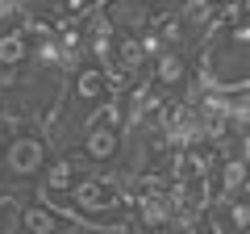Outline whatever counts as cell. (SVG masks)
Listing matches in <instances>:
<instances>
[{
    "mask_svg": "<svg viewBox=\"0 0 250 234\" xmlns=\"http://www.w3.org/2000/svg\"><path fill=\"white\" fill-rule=\"evenodd\" d=\"M71 201H75L80 213L100 217V213H117L125 197L117 192V184H108V180H80V184H71Z\"/></svg>",
    "mask_w": 250,
    "mask_h": 234,
    "instance_id": "obj_1",
    "label": "cell"
},
{
    "mask_svg": "<svg viewBox=\"0 0 250 234\" xmlns=\"http://www.w3.org/2000/svg\"><path fill=\"white\" fill-rule=\"evenodd\" d=\"M4 167L13 171V176H34V171L46 167V142L34 134H21L13 138V146L4 151Z\"/></svg>",
    "mask_w": 250,
    "mask_h": 234,
    "instance_id": "obj_2",
    "label": "cell"
},
{
    "mask_svg": "<svg viewBox=\"0 0 250 234\" xmlns=\"http://www.w3.org/2000/svg\"><path fill=\"white\" fill-rule=\"evenodd\" d=\"M17 234H62V213L50 205H25L17 213Z\"/></svg>",
    "mask_w": 250,
    "mask_h": 234,
    "instance_id": "obj_3",
    "label": "cell"
},
{
    "mask_svg": "<svg viewBox=\"0 0 250 234\" xmlns=\"http://www.w3.org/2000/svg\"><path fill=\"white\" fill-rule=\"evenodd\" d=\"M138 222L146 230H163L171 222V197L167 192H142L138 197Z\"/></svg>",
    "mask_w": 250,
    "mask_h": 234,
    "instance_id": "obj_4",
    "label": "cell"
},
{
    "mask_svg": "<svg viewBox=\"0 0 250 234\" xmlns=\"http://www.w3.org/2000/svg\"><path fill=\"white\" fill-rule=\"evenodd\" d=\"M217 180H221V197L233 201L242 188H250V167L238 159V155H233V159H221L217 163Z\"/></svg>",
    "mask_w": 250,
    "mask_h": 234,
    "instance_id": "obj_5",
    "label": "cell"
},
{
    "mask_svg": "<svg viewBox=\"0 0 250 234\" xmlns=\"http://www.w3.org/2000/svg\"><path fill=\"white\" fill-rule=\"evenodd\" d=\"M154 80L163 84V88H175V84L188 80V63L179 50H163L159 59H154Z\"/></svg>",
    "mask_w": 250,
    "mask_h": 234,
    "instance_id": "obj_6",
    "label": "cell"
},
{
    "mask_svg": "<svg viewBox=\"0 0 250 234\" xmlns=\"http://www.w3.org/2000/svg\"><path fill=\"white\" fill-rule=\"evenodd\" d=\"M117 151H121V134H117V130H88V138H83V155H88V159L104 163V159H113Z\"/></svg>",
    "mask_w": 250,
    "mask_h": 234,
    "instance_id": "obj_7",
    "label": "cell"
},
{
    "mask_svg": "<svg viewBox=\"0 0 250 234\" xmlns=\"http://www.w3.org/2000/svg\"><path fill=\"white\" fill-rule=\"evenodd\" d=\"M29 59V38L25 29H9V34H0V67H21Z\"/></svg>",
    "mask_w": 250,
    "mask_h": 234,
    "instance_id": "obj_8",
    "label": "cell"
},
{
    "mask_svg": "<svg viewBox=\"0 0 250 234\" xmlns=\"http://www.w3.org/2000/svg\"><path fill=\"white\" fill-rule=\"evenodd\" d=\"M108 88V71L104 67H80V75H75V96L80 100H100Z\"/></svg>",
    "mask_w": 250,
    "mask_h": 234,
    "instance_id": "obj_9",
    "label": "cell"
},
{
    "mask_svg": "<svg viewBox=\"0 0 250 234\" xmlns=\"http://www.w3.org/2000/svg\"><path fill=\"white\" fill-rule=\"evenodd\" d=\"M71 184H75V167L67 159L46 167V192H50V197H54V192H62V188H71Z\"/></svg>",
    "mask_w": 250,
    "mask_h": 234,
    "instance_id": "obj_10",
    "label": "cell"
},
{
    "mask_svg": "<svg viewBox=\"0 0 250 234\" xmlns=\"http://www.w3.org/2000/svg\"><path fill=\"white\" fill-rule=\"evenodd\" d=\"M225 222H229L238 234H246V230H250V201H238V197H233L229 205H225Z\"/></svg>",
    "mask_w": 250,
    "mask_h": 234,
    "instance_id": "obj_11",
    "label": "cell"
},
{
    "mask_svg": "<svg viewBox=\"0 0 250 234\" xmlns=\"http://www.w3.org/2000/svg\"><path fill=\"white\" fill-rule=\"evenodd\" d=\"M62 234H117V230H104V226H71V230Z\"/></svg>",
    "mask_w": 250,
    "mask_h": 234,
    "instance_id": "obj_12",
    "label": "cell"
},
{
    "mask_svg": "<svg viewBox=\"0 0 250 234\" xmlns=\"http://www.w3.org/2000/svg\"><path fill=\"white\" fill-rule=\"evenodd\" d=\"M13 13H17V4H13V0H0V21H9Z\"/></svg>",
    "mask_w": 250,
    "mask_h": 234,
    "instance_id": "obj_13",
    "label": "cell"
},
{
    "mask_svg": "<svg viewBox=\"0 0 250 234\" xmlns=\"http://www.w3.org/2000/svg\"><path fill=\"white\" fill-rule=\"evenodd\" d=\"M242 67H246V80H250V59H246V63H242Z\"/></svg>",
    "mask_w": 250,
    "mask_h": 234,
    "instance_id": "obj_14",
    "label": "cell"
},
{
    "mask_svg": "<svg viewBox=\"0 0 250 234\" xmlns=\"http://www.w3.org/2000/svg\"><path fill=\"white\" fill-rule=\"evenodd\" d=\"M246 13H250V4H246Z\"/></svg>",
    "mask_w": 250,
    "mask_h": 234,
    "instance_id": "obj_15",
    "label": "cell"
}]
</instances>
